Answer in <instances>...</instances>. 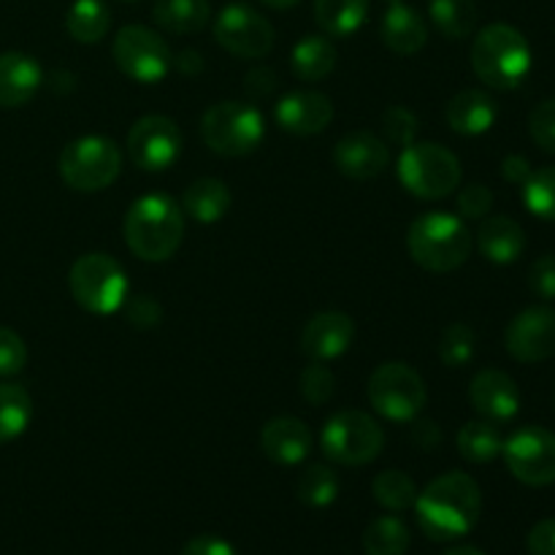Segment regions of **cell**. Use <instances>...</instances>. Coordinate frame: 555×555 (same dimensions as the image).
Segmentation results:
<instances>
[{
    "label": "cell",
    "instance_id": "cell-1",
    "mask_svg": "<svg viewBox=\"0 0 555 555\" xmlns=\"http://www.w3.org/2000/svg\"><path fill=\"white\" fill-rule=\"evenodd\" d=\"M417 524L434 542H450L469 534L482 513L480 486L466 472H448L428 482L415 499Z\"/></svg>",
    "mask_w": 555,
    "mask_h": 555
},
{
    "label": "cell",
    "instance_id": "cell-2",
    "mask_svg": "<svg viewBox=\"0 0 555 555\" xmlns=\"http://www.w3.org/2000/svg\"><path fill=\"white\" fill-rule=\"evenodd\" d=\"M122 236L130 253L146 263H163L173 258L184 238L182 206L168 195H144L125 215Z\"/></svg>",
    "mask_w": 555,
    "mask_h": 555
},
{
    "label": "cell",
    "instance_id": "cell-3",
    "mask_svg": "<svg viewBox=\"0 0 555 555\" xmlns=\"http://www.w3.org/2000/svg\"><path fill=\"white\" fill-rule=\"evenodd\" d=\"M472 68L493 90H515L531 70V47L513 25L482 27L472 43Z\"/></svg>",
    "mask_w": 555,
    "mask_h": 555
},
{
    "label": "cell",
    "instance_id": "cell-4",
    "mask_svg": "<svg viewBox=\"0 0 555 555\" xmlns=\"http://www.w3.org/2000/svg\"><path fill=\"white\" fill-rule=\"evenodd\" d=\"M406 249L421 269L448 274L469 260L472 233L461 217L437 209L412 222L406 233Z\"/></svg>",
    "mask_w": 555,
    "mask_h": 555
},
{
    "label": "cell",
    "instance_id": "cell-5",
    "mask_svg": "<svg viewBox=\"0 0 555 555\" xmlns=\"http://www.w3.org/2000/svg\"><path fill=\"white\" fill-rule=\"evenodd\" d=\"M60 177L76 193H98L117 182L122 150L106 135H81L60 152Z\"/></svg>",
    "mask_w": 555,
    "mask_h": 555
},
{
    "label": "cell",
    "instance_id": "cell-6",
    "mask_svg": "<svg viewBox=\"0 0 555 555\" xmlns=\"http://www.w3.org/2000/svg\"><path fill=\"white\" fill-rule=\"evenodd\" d=\"M266 135L263 114L242 101H220L201 117V139L222 157H244L260 146Z\"/></svg>",
    "mask_w": 555,
    "mask_h": 555
},
{
    "label": "cell",
    "instance_id": "cell-7",
    "mask_svg": "<svg viewBox=\"0 0 555 555\" xmlns=\"http://www.w3.org/2000/svg\"><path fill=\"white\" fill-rule=\"evenodd\" d=\"M70 296L90 314H114L128 301V274L106 253L81 255L68 274Z\"/></svg>",
    "mask_w": 555,
    "mask_h": 555
},
{
    "label": "cell",
    "instance_id": "cell-8",
    "mask_svg": "<svg viewBox=\"0 0 555 555\" xmlns=\"http://www.w3.org/2000/svg\"><path fill=\"white\" fill-rule=\"evenodd\" d=\"M396 171L399 182L423 201L448 198L461 184V160L448 146L434 141L404 146Z\"/></svg>",
    "mask_w": 555,
    "mask_h": 555
},
{
    "label": "cell",
    "instance_id": "cell-9",
    "mask_svg": "<svg viewBox=\"0 0 555 555\" xmlns=\"http://www.w3.org/2000/svg\"><path fill=\"white\" fill-rule=\"evenodd\" d=\"M325 459L341 466L372 464L385 448V434L372 415L361 410H341L328 417L320 434Z\"/></svg>",
    "mask_w": 555,
    "mask_h": 555
},
{
    "label": "cell",
    "instance_id": "cell-10",
    "mask_svg": "<svg viewBox=\"0 0 555 555\" xmlns=\"http://www.w3.org/2000/svg\"><path fill=\"white\" fill-rule=\"evenodd\" d=\"M428 399L426 383L412 366L399 361L383 363L369 377V401L388 421L410 423L423 412Z\"/></svg>",
    "mask_w": 555,
    "mask_h": 555
},
{
    "label": "cell",
    "instance_id": "cell-11",
    "mask_svg": "<svg viewBox=\"0 0 555 555\" xmlns=\"http://www.w3.org/2000/svg\"><path fill=\"white\" fill-rule=\"evenodd\" d=\"M114 63L139 85H157L171 70L173 57L166 38L144 25H128L114 38Z\"/></svg>",
    "mask_w": 555,
    "mask_h": 555
},
{
    "label": "cell",
    "instance_id": "cell-12",
    "mask_svg": "<svg viewBox=\"0 0 555 555\" xmlns=\"http://www.w3.org/2000/svg\"><path fill=\"white\" fill-rule=\"evenodd\" d=\"M507 469L524 486L542 488L555 482V434L542 426H524L502 448Z\"/></svg>",
    "mask_w": 555,
    "mask_h": 555
},
{
    "label": "cell",
    "instance_id": "cell-13",
    "mask_svg": "<svg viewBox=\"0 0 555 555\" xmlns=\"http://www.w3.org/2000/svg\"><path fill=\"white\" fill-rule=\"evenodd\" d=\"M215 38L225 52L242 60H260L274 47V25L247 3H231L215 20Z\"/></svg>",
    "mask_w": 555,
    "mask_h": 555
},
{
    "label": "cell",
    "instance_id": "cell-14",
    "mask_svg": "<svg viewBox=\"0 0 555 555\" xmlns=\"http://www.w3.org/2000/svg\"><path fill=\"white\" fill-rule=\"evenodd\" d=\"M182 152V130L160 114L141 117L128 133V157L141 171H166Z\"/></svg>",
    "mask_w": 555,
    "mask_h": 555
},
{
    "label": "cell",
    "instance_id": "cell-15",
    "mask_svg": "<svg viewBox=\"0 0 555 555\" xmlns=\"http://www.w3.org/2000/svg\"><path fill=\"white\" fill-rule=\"evenodd\" d=\"M507 352L520 363H540L555 356V309L531 307L507 325Z\"/></svg>",
    "mask_w": 555,
    "mask_h": 555
},
{
    "label": "cell",
    "instance_id": "cell-16",
    "mask_svg": "<svg viewBox=\"0 0 555 555\" xmlns=\"http://www.w3.org/2000/svg\"><path fill=\"white\" fill-rule=\"evenodd\" d=\"M356 341V323L345 312H320L301 331V352L314 363H328L345 356Z\"/></svg>",
    "mask_w": 555,
    "mask_h": 555
},
{
    "label": "cell",
    "instance_id": "cell-17",
    "mask_svg": "<svg viewBox=\"0 0 555 555\" xmlns=\"http://www.w3.org/2000/svg\"><path fill=\"white\" fill-rule=\"evenodd\" d=\"M388 160L390 152L385 141L369 130H352L334 146V166L339 168V173L358 182L377 179L388 168Z\"/></svg>",
    "mask_w": 555,
    "mask_h": 555
},
{
    "label": "cell",
    "instance_id": "cell-18",
    "mask_svg": "<svg viewBox=\"0 0 555 555\" xmlns=\"http://www.w3.org/2000/svg\"><path fill=\"white\" fill-rule=\"evenodd\" d=\"M469 401L482 421L507 423L520 410V390L509 374L499 369H482L469 385Z\"/></svg>",
    "mask_w": 555,
    "mask_h": 555
},
{
    "label": "cell",
    "instance_id": "cell-19",
    "mask_svg": "<svg viewBox=\"0 0 555 555\" xmlns=\"http://www.w3.org/2000/svg\"><path fill=\"white\" fill-rule=\"evenodd\" d=\"M274 117L282 130L293 135H318L334 119V103L328 95L312 90H296L280 98Z\"/></svg>",
    "mask_w": 555,
    "mask_h": 555
},
{
    "label": "cell",
    "instance_id": "cell-20",
    "mask_svg": "<svg viewBox=\"0 0 555 555\" xmlns=\"http://www.w3.org/2000/svg\"><path fill=\"white\" fill-rule=\"evenodd\" d=\"M266 459L280 466H298L312 453L314 437L309 426L298 417H274L260 431Z\"/></svg>",
    "mask_w": 555,
    "mask_h": 555
},
{
    "label": "cell",
    "instance_id": "cell-21",
    "mask_svg": "<svg viewBox=\"0 0 555 555\" xmlns=\"http://www.w3.org/2000/svg\"><path fill=\"white\" fill-rule=\"evenodd\" d=\"M43 85V70L25 52L0 54V108H20L36 98Z\"/></svg>",
    "mask_w": 555,
    "mask_h": 555
},
{
    "label": "cell",
    "instance_id": "cell-22",
    "mask_svg": "<svg viewBox=\"0 0 555 555\" xmlns=\"http://www.w3.org/2000/svg\"><path fill=\"white\" fill-rule=\"evenodd\" d=\"M379 36H383V43L390 52L410 57V54H417L426 47L428 27L426 20L412 5L390 3V9L383 16V25H379Z\"/></svg>",
    "mask_w": 555,
    "mask_h": 555
},
{
    "label": "cell",
    "instance_id": "cell-23",
    "mask_svg": "<svg viewBox=\"0 0 555 555\" xmlns=\"http://www.w3.org/2000/svg\"><path fill=\"white\" fill-rule=\"evenodd\" d=\"M477 247H480L482 258L491 260V263H515L526 249V233L513 217H486L480 231H477Z\"/></svg>",
    "mask_w": 555,
    "mask_h": 555
},
{
    "label": "cell",
    "instance_id": "cell-24",
    "mask_svg": "<svg viewBox=\"0 0 555 555\" xmlns=\"http://www.w3.org/2000/svg\"><path fill=\"white\" fill-rule=\"evenodd\" d=\"M444 117L459 135H482L496 122V103L482 90H461L448 103Z\"/></svg>",
    "mask_w": 555,
    "mask_h": 555
},
{
    "label": "cell",
    "instance_id": "cell-25",
    "mask_svg": "<svg viewBox=\"0 0 555 555\" xmlns=\"http://www.w3.org/2000/svg\"><path fill=\"white\" fill-rule=\"evenodd\" d=\"M231 190H228V184L222 179L201 177L184 190L182 211L193 217V220L209 225V222H217L225 217V211L231 209Z\"/></svg>",
    "mask_w": 555,
    "mask_h": 555
},
{
    "label": "cell",
    "instance_id": "cell-26",
    "mask_svg": "<svg viewBox=\"0 0 555 555\" xmlns=\"http://www.w3.org/2000/svg\"><path fill=\"white\" fill-rule=\"evenodd\" d=\"M152 20L160 30L173 36L201 33L211 20L209 0H157L152 9Z\"/></svg>",
    "mask_w": 555,
    "mask_h": 555
},
{
    "label": "cell",
    "instance_id": "cell-27",
    "mask_svg": "<svg viewBox=\"0 0 555 555\" xmlns=\"http://www.w3.org/2000/svg\"><path fill=\"white\" fill-rule=\"evenodd\" d=\"M369 16V0H314V20L325 36L347 38L361 30Z\"/></svg>",
    "mask_w": 555,
    "mask_h": 555
},
{
    "label": "cell",
    "instance_id": "cell-28",
    "mask_svg": "<svg viewBox=\"0 0 555 555\" xmlns=\"http://www.w3.org/2000/svg\"><path fill=\"white\" fill-rule=\"evenodd\" d=\"M293 74L301 81H320L336 68V47L323 36H304L291 54Z\"/></svg>",
    "mask_w": 555,
    "mask_h": 555
},
{
    "label": "cell",
    "instance_id": "cell-29",
    "mask_svg": "<svg viewBox=\"0 0 555 555\" xmlns=\"http://www.w3.org/2000/svg\"><path fill=\"white\" fill-rule=\"evenodd\" d=\"M65 27H68L70 38L79 43H98L106 38L108 27H112V14L103 0H74L65 16Z\"/></svg>",
    "mask_w": 555,
    "mask_h": 555
},
{
    "label": "cell",
    "instance_id": "cell-30",
    "mask_svg": "<svg viewBox=\"0 0 555 555\" xmlns=\"http://www.w3.org/2000/svg\"><path fill=\"white\" fill-rule=\"evenodd\" d=\"M33 421V399L22 385L0 383V444L14 442Z\"/></svg>",
    "mask_w": 555,
    "mask_h": 555
},
{
    "label": "cell",
    "instance_id": "cell-31",
    "mask_svg": "<svg viewBox=\"0 0 555 555\" xmlns=\"http://www.w3.org/2000/svg\"><path fill=\"white\" fill-rule=\"evenodd\" d=\"M461 459L472 461V464H488L496 459L504 448V439L499 434L496 423L491 421H469L455 437Z\"/></svg>",
    "mask_w": 555,
    "mask_h": 555
},
{
    "label": "cell",
    "instance_id": "cell-32",
    "mask_svg": "<svg viewBox=\"0 0 555 555\" xmlns=\"http://www.w3.org/2000/svg\"><path fill=\"white\" fill-rule=\"evenodd\" d=\"M428 14L437 30L444 38H469L477 27V3L475 0H431Z\"/></svg>",
    "mask_w": 555,
    "mask_h": 555
},
{
    "label": "cell",
    "instance_id": "cell-33",
    "mask_svg": "<svg viewBox=\"0 0 555 555\" xmlns=\"http://www.w3.org/2000/svg\"><path fill=\"white\" fill-rule=\"evenodd\" d=\"M410 551V529L393 515L372 520L363 531V553L366 555H406Z\"/></svg>",
    "mask_w": 555,
    "mask_h": 555
},
{
    "label": "cell",
    "instance_id": "cell-34",
    "mask_svg": "<svg viewBox=\"0 0 555 555\" xmlns=\"http://www.w3.org/2000/svg\"><path fill=\"white\" fill-rule=\"evenodd\" d=\"M296 496L312 509H325L339 496V475L325 464H312L301 472L296 486Z\"/></svg>",
    "mask_w": 555,
    "mask_h": 555
},
{
    "label": "cell",
    "instance_id": "cell-35",
    "mask_svg": "<svg viewBox=\"0 0 555 555\" xmlns=\"http://www.w3.org/2000/svg\"><path fill=\"white\" fill-rule=\"evenodd\" d=\"M372 493L374 499H377L379 507L390 509V513H404V509L415 507L417 499L415 480L399 469H388L383 472V475L374 477Z\"/></svg>",
    "mask_w": 555,
    "mask_h": 555
},
{
    "label": "cell",
    "instance_id": "cell-36",
    "mask_svg": "<svg viewBox=\"0 0 555 555\" xmlns=\"http://www.w3.org/2000/svg\"><path fill=\"white\" fill-rule=\"evenodd\" d=\"M524 204L531 215L555 220V166L531 171V177L524 182Z\"/></svg>",
    "mask_w": 555,
    "mask_h": 555
},
{
    "label": "cell",
    "instance_id": "cell-37",
    "mask_svg": "<svg viewBox=\"0 0 555 555\" xmlns=\"http://www.w3.org/2000/svg\"><path fill=\"white\" fill-rule=\"evenodd\" d=\"M475 331L466 323H453L444 328L442 339H439V358H442L444 366L461 369L475 358Z\"/></svg>",
    "mask_w": 555,
    "mask_h": 555
},
{
    "label": "cell",
    "instance_id": "cell-38",
    "mask_svg": "<svg viewBox=\"0 0 555 555\" xmlns=\"http://www.w3.org/2000/svg\"><path fill=\"white\" fill-rule=\"evenodd\" d=\"M298 390H301L304 399L314 406H323L334 399L336 393V377L325 363H309L301 372V379H298Z\"/></svg>",
    "mask_w": 555,
    "mask_h": 555
},
{
    "label": "cell",
    "instance_id": "cell-39",
    "mask_svg": "<svg viewBox=\"0 0 555 555\" xmlns=\"http://www.w3.org/2000/svg\"><path fill=\"white\" fill-rule=\"evenodd\" d=\"M383 130H385V139L396 146H410L415 144L417 139V130H421V122H417L415 112L406 106H390L385 108L383 114Z\"/></svg>",
    "mask_w": 555,
    "mask_h": 555
},
{
    "label": "cell",
    "instance_id": "cell-40",
    "mask_svg": "<svg viewBox=\"0 0 555 555\" xmlns=\"http://www.w3.org/2000/svg\"><path fill=\"white\" fill-rule=\"evenodd\" d=\"M529 133L540 150L555 155V98L537 103L529 117Z\"/></svg>",
    "mask_w": 555,
    "mask_h": 555
},
{
    "label": "cell",
    "instance_id": "cell-41",
    "mask_svg": "<svg viewBox=\"0 0 555 555\" xmlns=\"http://www.w3.org/2000/svg\"><path fill=\"white\" fill-rule=\"evenodd\" d=\"M27 363V347L11 328H0V377L20 374Z\"/></svg>",
    "mask_w": 555,
    "mask_h": 555
},
{
    "label": "cell",
    "instance_id": "cell-42",
    "mask_svg": "<svg viewBox=\"0 0 555 555\" xmlns=\"http://www.w3.org/2000/svg\"><path fill=\"white\" fill-rule=\"evenodd\" d=\"M122 309H125V318H128V323L135 325V328H144V331L155 328L163 318V307L152 296L128 298V301L122 304Z\"/></svg>",
    "mask_w": 555,
    "mask_h": 555
},
{
    "label": "cell",
    "instance_id": "cell-43",
    "mask_svg": "<svg viewBox=\"0 0 555 555\" xmlns=\"http://www.w3.org/2000/svg\"><path fill=\"white\" fill-rule=\"evenodd\" d=\"M459 209L469 220H482L493 209V193L486 184H466L459 193Z\"/></svg>",
    "mask_w": 555,
    "mask_h": 555
},
{
    "label": "cell",
    "instance_id": "cell-44",
    "mask_svg": "<svg viewBox=\"0 0 555 555\" xmlns=\"http://www.w3.org/2000/svg\"><path fill=\"white\" fill-rule=\"evenodd\" d=\"M529 287L542 301H555V255H542L529 271Z\"/></svg>",
    "mask_w": 555,
    "mask_h": 555
},
{
    "label": "cell",
    "instance_id": "cell-45",
    "mask_svg": "<svg viewBox=\"0 0 555 555\" xmlns=\"http://www.w3.org/2000/svg\"><path fill=\"white\" fill-rule=\"evenodd\" d=\"M179 555H238L236 547L231 545L228 540L215 534H198L193 540L184 542L182 553Z\"/></svg>",
    "mask_w": 555,
    "mask_h": 555
},
{
    "label": "cell",
    "instance_id": "cell-46",
    "mask_svg": "<svg viewBox=\"0 0 555 555\" xmlns=\"http://www.w3.org/2000/svg\"><path fill=\"white\" fill-rule=\"evenodd\" d=\"M529 553L531 555H555V518L540 520L529 531Z\"/></svg>",
    "mask_w": 555,
    "mask_h": 555
},
{
    "label": "cell",
    "instance_id": "cell-47",
    "mask_svg": "<svg viewBox=\"0 0 555 555\" xmlns=\"http://www.w3.org/2000/svg\"><path fill=\"white\" fill-rule=\"evenodd\" d=\"M412 442L421 450H434L442 442V431H439V426L434 421H421L412 428Z\"/></svg>",
    "mask_w": 555,
    "mask_h": 555
},
{
    "label": "cell",
    "instance_id": "cell-48",
    "mask_svg": "<svg viewBox=\"0 0 555 555\" xmlns=\"http://www.w3.org/2000/svg\"><path fill=\"white\" fill-rule=\"evenodd\" d=\"M274 74H271L269 68H255V70H249L247 74V92L249 95H255V98H266V95H271V90H274Z\"/></svg>",
    "mask_w": 555,
    "mask_h": 555
},
{
    "label": "cell",
    "instance_id": "cell-49",
    "mask_svg": "<svg viewBox=\"0 0 555 555\" xmlns=\"http://www.w3.org/2000/svg\"><path fill=\"white\" fill-rule=\"evenodd\" d=\"M502 177L513 184H524L531 177V166L524 155H509L502 163Z\"/></svg>",
    "mask_w": 555,
    "mask_h": 555
},
{
    "label": "cell",
    "instance_id": "cell-50",
    "mask_svg": "<svg viewBox=\"0 0 555 555\" xmlns=\"http://www.w3.org/2000/svg\"><path fill=\"white\" fill-rule=\"evenodd\" d=\"M177 68L182 70V74L195 76V74H201V70H204V60H201V54L195 52V49H184V52L179 54V60H177Z\"/></svg>",
    "mask_w": 555,
    "mask_h": 555
},
{
    "label": "cell",
    "instance_id": "cell-51",
    "mask_svg": "<svg viewBox=\"0 0 555 555\" xmlns=\"http://www.w3.org/2000/svg\"><path fill=\"white\" fill-rule=\"evenodd\" d=\"M442 555H486V553L477 551V547H472V545H461V547H450V551Z\"/></svg>",
    "mask_w": 555,
    "mask_h": 555
},
{
    "label": "cell",
    "instance_id": "cell-52",
    "mask_svg": "<svg viewBox=\"0 0 555 555\" xmlns=\"http://www.w3.org/2000/svg\"><path fill=\"white\" fill-rule=\"evenodd\" d=\"M260 3L271 5V9H280V11H285V9H293V5H296L298 0H260Z\"/></svg>",
    "mask_w": 555,
    "mask_h": 555
},
{
    "label": "cell",
    "instance_id": "cell-53",
    "mask_svg": "<svg viewBox=\"0 0 555 555\" xmlns=\"http://www.w3.org/2000/svg\"><path fill=\"white\" fill-rule=\"evenodd\" d=\"M390 3H401V0H390Z\"/></svg>",
    "mask_w": 555,
    "mask_h": 555
}]
</instances>
